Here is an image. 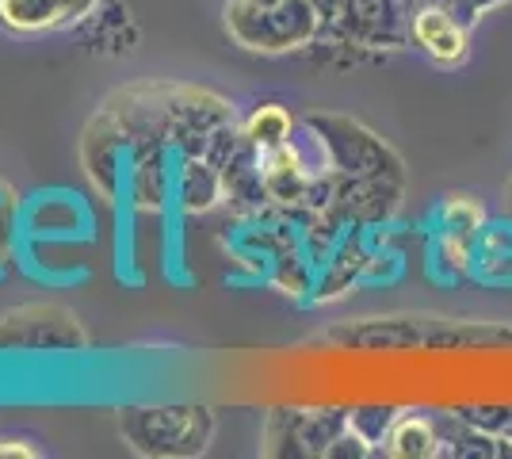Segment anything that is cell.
<instances>
[{
    "label": "cell",
    "instance_id": "cell-1",
    "mask_svg": "<svg viewBox=\"0 0 512 459\" xmlns=\"http://www.w3.org/2000/svg\"><path fill=\"white\" fill-rule=\"evenodd\" d=\"M325 341L352 352H467L512 345V329L497 322H463V318H367L356 326H333Z\"/></svg>",
    "mask_w": 512,
    "mask_h": 459
},
{
    "label": "cell",
    "instance_id": "cell-2",
    "mask_svg": "<svg viewBox=\"0 0 512 459\" xmlns=\"http://www.w3.org/2000/svg\"><path fill=\"white\" fill-rule=\"evenodd\" d=\"M321 8L314 0H226V31L253 54L306 50L321 39Z\"/></svg>",
    "mask_w": 512,
    "mask_h": 459
},
{
    "label": "cell",
    "instance_id": "cell-3",
    "mask_svg": "<svg viewBox=\"0 0 512 459\" xmlns=\"http://www.w3.org/2000/svg\"><path fill=\"white\" fill-rule=\"evenodd\" d=\"M119 433L138 456L184 459L207 452L214 414L207 406H127L119 410Z\"/></svg>",
    "mask_w": 512,
    "mask_h": 459
},
{
    "label": "cell",
    "instance_id": "cell-4",
    "mask_svg": "<svg viewBox=\"0 0 512 459\" xmlns=\"http://www.w3.org/2000/svg\"><path fill=\"white\" fill-rule=\"evenodd\" d=\"M413 0H341L325 16L314 46H352V50H398L409 46Z\"/></svg>",
    "mask_w": 512,
    "mask_h": 459
},
{
    "label": "cell",
    "instance_id": "cell-5",
    "mask_svg": "<svg viewBox=\"0 0 512 459\" xmlns=\"http://www.w3.org/2000/svg\"><path fill=\"white\" fill-rule=\"evenodd\" d=\"M88 333L62 303H23L0 314V352H81Z\"/></svg>",
    "mask_w": 512,
    "mask_h": 459
},
{
    "label": "cell",
    "instance_id": "cell-6",
    "mask_svg": "<svg viewBox=\"0 0 512 459\" xmlns=\"http://www.w3.org/2000/svg\"><path fill=\"white\" fill-rule=\"evenodd\" d=\"M306 123L321 134L329 161L341 176H379V173H406L402 157L386 146L375 131H367L360 119L333 115V111H310Z\"/></svg>",
    "mask_w": 512,
    "mask_h": 459
},
{
    "label": "cell",
    "instance_id": "cell-7",
    "mask_svg": "<svg viewBox=\"0 0 512 459\" xmlns=\"http://www.w3.org/2000/svg\"><path fill=\"white\" fill-rule=\"evenodd\" d=\"M486 222L482 203L467 196H451L440 207V226L428 241V268L440 280H470V257H474V238Z\"/></svg>",
    "mask_w": 512,
    "mask_h": 459
},
{
    "label": "cell",
    "instance_id": "cell-8",
    "mask_svg": "<svg viewBox=\"0 0 512 459\" xmlns=\"http://www.w3.org/2000/svg\"><path fill=\"white\" fill-rule=\"evenodd\" d=\"M234 123V108L207 88L172 85L169 96V146L176 157H203L218 127Z\"/></svg>",
    "mask_w": 512,
    "mask_h": 459
},
{
    "label": "cell",
    "instance_id": "cell-9",
    "mask_svg": "<svg viewBox=\"0 0 512 459\" xmlns=\"http://www.w3.org/2000/svg\"><path fill=\"white\" fill-rule=\"evenodd\" d=\"M130 138L123 127L111 119V111H96V119L85 127L81 138V165H85L92 188L104 199L127 196V173H130Z\"/></svg>",
    "mask_w": 512,
    "mask_h": 459
},
{
    "label": "cell",
    "instance_id": "cell-10",
    "mask_svg": "<svg viewBox=\"0 0 512 459\" xmlns=\"http://www.w3.org/2000/svg\"><path fill=\"white\" fill-rule=\"evenodd\" d=\"M406 196V173H379V176H341L337 207L352 226H386L398 215Z\"/></svg>",
    "mask_w": 512,
    "mask_h": 459
},
{
    "label": "cell",
    "instance_id": "cell-11",
    "mask_svg": "<svg viewBox=\"0 0 512 459\" xmlns=\"http://www.w3.org/2000/svg\"><path fill=\"white\" fill-rule=\"evenodd\" d=\"M470 23H463L444 4L413 0L409 12V46H417L436 66H459L470 54Z\"/></svg>",
    "mask_w": 512,
    "mask_h": 459
},
{
    "label": "cell",
    "instance_id": "cell-12",
    "mask_svg": "<svg viewBox=\"0 0 512 459\" xmlns=\"http://www.w3.org/2000/svg\"><path fill=\"white\" fill-rule=\"evenodd\" d=\"M20 226L27 238L73 241L92 230V215L73 192H39L27 207H20Z\"/></svg>",
    "mask_w": 512,
    "mask_h": 459
},
{
    "label": "cell",
    "instance_id": "cell-13",
    "mask_svg": "<svg viewBox=\"0 0 512 459\" xmlns=\"http://www.w3.org/2000/svg\"><path fill=\"white\" fill-rule=\"evenodd\" d=\"M100 0H0V27L12 35H46L88 20Z\"/></svg>",
    "mask_w": 512,
    "mask_h": 459
},
{
    "label": "cell",
    "instance_id": "cell-14",
    "mask_svg": "<svg viewBox=\"0 0 512 459\" xmlns=\"http://www.w3.org/2000/svg\"><path fill=\"white\" fill-rule=\"evenodd\" d=\"M176 153L172 146H146L130 153L127 196L134 211H165L172 203V180H176Z\"/></svg>",
    "mask_w": 512,
    "mask_h": 459
},
{
    "label": "cell",
    "instance_id": "cell-15",
    "mask_svg": "<svg viewBox=\"0 0 512 459\" xmlns=\"http://www.w3.org/2000/svg\"><path fill=\"white\" fill-rule=\"evenodd\" d=\"M226 196L222 169L207 157H176V180H172V203L184 215H207Z\"/></svg>",
    "mask_w": 512,
    "mask_h": 459
},
{
    "label": "cell",
    "instance_id": "cell-16",
    "mask_svg": "<svg viewBox=\"0 0 512 459\" xmlns=\"http://www.w3.org/2000/svg\"><path fill=\"white\" fill-rule=\"evenodd\" d=\"M470 280L482 284H512V219L482 222L470 257Z\"/></svg>",
    "mask_w": 512,
    "mask_h": 459
},
{
    "label": "cell",
    "instance_id": "cell-17",
    "mask_svg": "<svg viewBox=\"0 0 512 459\" xmlns=\"http://www.w3.org/2000/svg\"><path fill=\"white\" fill-rule=\"evenodd\" d=\"M432 417H436V433H440V456H448V459H501L505 456L501 437L482 433V429L470 425L459 410L432 414Z\"/></svg>",
    "mask_w": 512,
    "mask_h": 459
},
{
    "label": "cell",
    "instance_id": "cell-18",
    "mask_svg": "<svg viewBox=\"0 0 512 459\" xmlns=\"http://www.w3.org/2000/svg\"><path fill=\"white\" fill-rule=\"evenodd\" d=\"M379 456L394 459H432L440 456V433L432 414H398L390 437L383 440Z\"/></svg>",
    "mask_w": 512,
    "mask_h": 459
},
{
    "label": "cell",
    "instance_id": "cell-19",
    "mask_svg": "<svg viewBox=\"0 0 512 459\" xmlns=\"http://www.w3.org/2000/svg\"><path fill=\"white\" fill-rule=\"evenodd\" d=\"M264 280L276 287V291H283L287 299H310V303H314L318 261H314V253L306 249V241H302V245H291V249H283L276 261L268 264Z\"/></svg>",
    "mask_w": 512,
    "mask_h": 459
},
{
    "label": "cell",
    "instance_id": "cell-20",
    "mask_svg": "<svg viewBox=\"0 0 512 459\" xmlns=\"http://www.w3.org/2000/svg\"><path fill=\"white\" fill-rule=\"evenodd\" d=\"M295 127H299V123L291 119V111L283 108V104H256L253 115L241 123V138H245L256 153H264V150L283 146V142H291Z\"/></svg>",
    "mask_w": 512,
    "mask_h": 459
},
{
    "label": "cell",
    "instance_id": "cell-21",
    "mask_svg": "<svg viewBox=\"0 0 512 459\" xmlns=\"http://www.w3.org/2000/svg\"><path fill=\"white\" fill-rule=\"evenodd\" d=\"M398 414H402L398 406H352V410H348V429L360 433V437L379 452L383 440L390 437V429H394Z\"/></svg>",
    "mask_w": 512,
    "mask_h": 459
},
{
    "label": "cell",
    "instance_id": "cell-22",
    "mask_svg": "<svg viewBox=\"0 0 512 459\" xmlns=\"http://www.w3.org/2000/svg\"><path fill=\"white\" fill-rule=\"evenodd\" d=\"M20 199L12 196L8 184H0V276L12 268L20 249Z\"/></svg>",
    "mask_w": 512,
    "mask_h": 459
},
{
    "label": "cell",
    "instance_id": "cell-23",
    "mask_svg": "<svg viewBox=\"0 0 512 459\" xmlns=\"http://www.w3.org/2000/svg\"><path fill=\"white\" fill-rule=\"evenodd\" d=\"M459 414L493 437H505L512 425V406H459Z\"/></svg>",
    "mask_w": 512,
    "mask_h": 459
},
{
    "label": "cell",
    "instance_id": "cell-24",
    "mask_svg": "<svg viewBox=\"0 0 512 459\" xmlns=\"http://www.w3.org/2000/svg\"><path fill=\"white\" fill-rule=\"evenodd\" d=\"M39 452L27 444V440H12V437H0V459H35Z\"/></svg>",
    "mask_w": 512,
    "mask_h": 459
},
{
    "label": "cell",
    "instance_id": "cell-25",
    "mask_svg": "<svg viewBox=\"0 0 512 459\" xmlns=\"http://www.w3.org/2000/svg\"><path fill=\"white\" fill-rule=\"evenodd\" d=\"M478 12H486V8H493V4H505V0H470Z\"/></svg>",
    "mask_w": 512,
    "mask_h": 459
},
{
    "label": "cell",
    "instance_id": "cell-26",
    "mask_svg": "<svg viewBox=\"0 0 512 459\" xmlns=\"http://www.w3.org/2000/svg\"><path fill=\"white\" fill-rule=\"evenodd\" d=\"M501 448H505V456H512V425H509V433L501 437Z\"/></svg>",
    "mask_w": 512,
    "mask_h": 459
},
{
    "label": "cell",
    "instance_id": "cell-27",
    "mask_svg": "<svg viewBox=\"0 0 512 459\" xmlns=\"http://www.w3.org/2000/svg\"><path fill=\"white\" fill-rule=\"evenodd\" d=\"M509 203H512V180H509Z\"/></svg>",
    "mask_w": 512,
    "mask_h": 459
}]
</instances>
